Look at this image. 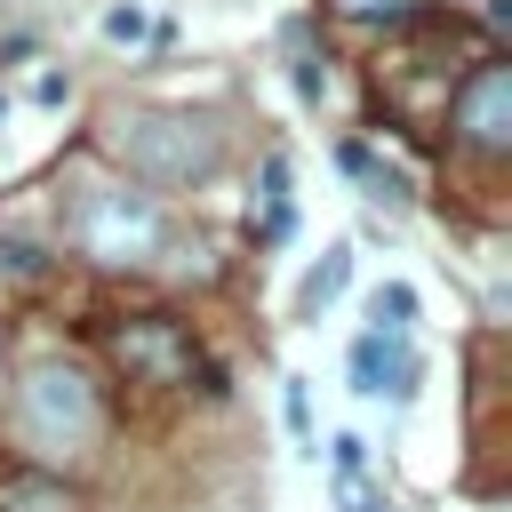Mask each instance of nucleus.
Masks as SVG:
<instances>
[{
    "instance_id": "obj_1",
    "label": "nucleus",
    "mask_w": 512,
    "mask_h": 512,
    "mask_svg": "<svg viewBox=\"0 0 512 512\" xmlns=\"http://www.w3.org/2000/svg\"><path fill=\"white\" fill-rule=\"evenodd\" d=\"M112 144L144 184H192L224 160V128L208 112H112Z\"/></svg>"
},
{
    "instance_id": "obj_11",
    "label": "nucleus",
    "mask_w": 512,
    "mask_h": 512,
    "mask_svg": "<svg viewBox=\"0 0 512 512\" xmlns=\"http://www.w3.org/2000/svg\"><path fill=\"white\" fill-rule=\"evenodd\" d=\"M344 8H360V16H376V8H384V16H392V0H344Z\"/></svg>"
},
{
    "instance_id": "obj_6",
    "label": "nucleus",
    "mask_w": 512,
    "mask_h": 512,
    "mask_svg": "<svg viewBox=\"0 0 512 512\" xmlns=\"http://www.w3.org/2000/svg\"><path fill=\"white\" fill-rule=\"evenodd\" d=\"M408 384H416V352H408L400 336H376V328H368V336L352 344V392H368V400L392 392V400H400Z\"/></svg>"
},
{
    "instance_id": "obj_8",
    "label": "nucleus",
    "mask_w": 512,
    "mask_h": 512,
    "mask_svg": "<svg viewBox=\"0 0 512 512\" xmlns=\"http://www.w3.org/2000/svg\"><path fill=\"white\" fill-rule=\"evenodd\" d=\"M344 280H352V248H328V256L304 272V288H296V312H328V304L344 296Z\"/></svg>"
},
{
    "instance_id": "obj_5",
    "label": "nucleus",
    "mask_w": 512,
    "mask_h": 512,
    "mask_svg": "<svg viewBox=\"0 0 512 512\" xmlns=\"http://www.w3.org/2000/svg\"><path fill=\"white\" fill-rule=\"evenodd\" d=\"M112 360H120L136 384H192V368H200L192 336H184L168 312H136V320H120V328H112Z\"/></svg>"
},
{
    "instance_id": "obj_12",
    "label": "nucleus",
    "mask_w": 512,
    "mask_h": 512,
    "mask_svg": "<svg viewBox=\"0 0 512 512\" xmlns=\"http://www.w3.org/2000/svg\"><path fill=\"white\" fill-rule=\"evenodd\" d=\"M0 120H8V96H0Z\"/></svg>"
},
{
    "instance_id": "obj_4",
    "label": "nucleus",
    "mask_w": 512,
    "mask_h": 512,
    "mask_svg": "<svg viewBox=\"0 0 512 512\" xmlns=\"http://www.w3.org/2000/svg\"><path fill=\"white\" fill-rule=\"evenodd\" d=\"M448 128H456V144L464 152H512V64H472L464 80H456V96H448Z\"/></svg>"
},
{
    "instance_id": "obj_9",
    "label": "nucleus",
    "mask_w": 512,
    "mask_h": 512,
    "mask_svg": "<svg viewBox=\"0 0 512 512\" xmlns=\"http://www.w3.org/2000/svg\"><path fill=\"white\" fill-rule=\"evenodd\" d=\"M368 320H376V336H400V328L416 320V296L392 280V288H376V296H368Z\"/></svg>"
},
{
    "instance_id": "obj_7",
    "label": "nucleus",
    "mask_w": 512,
    "mask_h": 512,
    "mask_svg": "<svg viewBox=\"0 0 512 512\" xmlns=\"http://www.w3.org/2000/svg\"><path fill=\"white\" fill-rule=\"evenodd\" d=\"M0 512H80V496L48 472H16V480H0Z\"/></svg>"
},
{
    "instance_id": "obj_3",
    "label": "nucleus",
    "mask_w": 512,
    "mask_h": 512,
    "mask_svg": "<svg viewBox=\"0 0 512 512\" xmlns=\"http://www.w3.org/2000/svg\"><path fill=\"white\" fill-rule=\"evenodd\" d=\"M160 248H168V216H160L152 192L112 184V192H88V200H80V256H88V264H104V272H144V264H160Z\"/></svg>"
},
{
    "instance_id": "obj_2",
    "label": "nucleus",
    "mask_w": 512,
    "mask_h": 512,
    "mask_svg": "<svg viewBox=\"0 0 512 512\" xmlns=\"http://www.w3.org/2000/svg\"><path fill=\"white\" fill-rule=\"evenodd\" d=\"M16 416H24V440L40 456H88L104 432V400H96L88 368H72V360H40L16 384Z\"/></svg>"
},
{
    "instance_id": "obj_10",
    "label": "nucleus",
    "mask_w": 512,
    "mask_h": 512,
    "mask_svg": "<svg viewBox=\"0 0 512 512\" xmlns=\"http://www.w3.org/2000/svg\"><path fill=\"white\" fill-rule=\"evenodd\" d=\"M104 40H144V8H112L104 16Z\"/></svg>"
}]
</instances>
